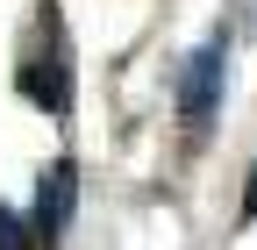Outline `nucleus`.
<instances>
[{"label":"nucleus","mask_w":257,"mask_h":250,"mask_svg":"<svg viewBox=\"0 0 257 250\" xmlns=\"http://www.w3.org/2000/svg\"><path fill=\"white\" fill-rule=\"evenodd\" d=\"M15 86L36 100L43 114H72V65H64V29L43 0V22H36V43H22L15 57Z\"/></svg>","instance_id":"f257e3e1"},{"label":"nucleus","mask_w":257,"mask_h":250,"mask_svg":"<svg viewBox=\"0 0 257 250\" xmlns=\"http://www.w3.org/2000/svg\"><path fill=\"white\" fill-rule=\"evenodd\" d=\"M179 121L193 136H207L214 129V114H221V93H229V50L221 43H200V50H186V65H179Z\"/></svg>","instance_id":"f03ea898"},{"label":"nucleus","mask_w":257,"mask_h":250,"mask_svg":"<svg viewBox=\"0 0 257 250\" xmlns=\"http://www.w3.org/2000/svg\"><path fill=\"white\" fill-rule=\"evenodd\" d=\"M72 193H79V172L57 158V165L43 172V186H36V214H29L43 243H57V236H64V222H72Z\"/></svg>","instance_id":"7ed1b4c3"},{"label":"nucleus","mask_w":257,"mask_h":250,"mask_svg":"<svg viewBox=\"0 0 257 250\" xmlns=\"http://www.w3.org/2000/svg\"><path fill=\"white\" fill-rule=\"evenodd\" d=\"M43 236H36V222H22L15 207H0V250H36Z\"/></svg>","instance_id":"20e7f679"},{"label":"nucleus","mask_w":257,"mask_h":250,"mask_svg":"<svg viewBox=\"0 0 257 250\" xmlns=\"http://www.w3.org/2000/svg\"><path fill=\"white\" fill-rule=\"evenodd\" d=\"M257 214V172H250V186H243V222Z\"/></svg>","instance_id":"39448f33"}]
</instances>
